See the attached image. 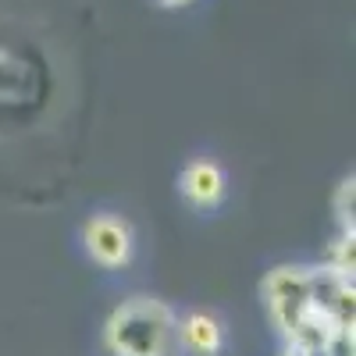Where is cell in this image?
Segmentation results:
<instances>
[{"label":"cell","instance_id":"1","mask_svg":"<svg viewBox=\"0 0 356 356\" xmlns=\"http://www.w3.org/2000/svg\"><path fill=\"white\" fill-rule=\"evenodd\" d=\"M175 339V314L161 300H136L122 303L107 328H104V346L114 356H168Z\"/></svg>","mask_w":356,"mask_h":356},{"label":"cell","instance_id":"2","mask_svg":"<svg viewBox=\"0 0 356 356\" xmlns=\"http://www.w3.org/2000/svg\"><path fill=\"white\" fill-rule=\"evenodd\" d=\"M264 300H267L275 324L282 328V335H289L307 317V310H314L310 307V271L307 267H278V271H271L264 282Z\"/></svg>","mask_w":356,"mask_h":356},{"label":"cell","instance_id":"3","mask_svg":"<svg viewBox=\"0 0 356 356\" xmlns=\"http://www.w3.org/2000/svg\"><path fill=\"white\" fill-rule=\"evenodd\" d=\"M86 250L104 267H122L132 257V232L118 218H93L86 225Z\"/></svg>","mask_w":356,"mask_h":356},{"label":"cell","instance_id":"4","mask_svg":"<svg viewBox=\"0 0 356 356\" xmlns=\"http://www.w3.org/2000/svg\"><path fill=\"white\" fill-rule=\"evenodd\" d=\"M182 193L193 207H214L225 196V175L211 161H196L182 175Z\"/></svg>","mask_w":356,"mask_h":356},{"label":"cell","instance_id":"5","mask_svg":"<svg viewBox=\"0 0 356 356\" xmlns=\"http://www.w3.org/2000/svg\"><path fill=\"white\" fill-rule=\"evenodd\" d=\"M175 332L182 335V346L196 356H214L221 349V324L211 314H189Z\"/></svg>","mask_w":356,"mask_h":356},{"label":"cell","instance_id":"6","mask_svg":"<svg viewBox=\"0 0 356 356\" xmlns=\"http://www.w3.org/2000/svg\"><path fill=\"white\" fill-rule=\"evenodd\" d=\"M332 267L339 275H346V278H353V267H356V243H353V228H349V235L346 239H339V246H335V260H332Z\"/></svg>","mask_w":356,"mask_h":356},{"label":"cell","instance_id":"7","mask_svg":"<svg viewBox=\"0 0 356 356\" xmlns=\"http://www.w3.org/2000/svg\"><path fill=\"white\" fill-rule=\"evenodd\" d=\"M324 353L328 356H353L356 353V342H353V328H335L324 342Z\"/></svg>","mask_w":356,"mask_h":356},{"label":"cell","instance_id":"8","mask_svg":"<svg viewBox=\"0 0 356 356\" xmlns=\"http://www.w3.org/2000/svg\"><path fill=\"white\" fill-rule=\"evenodd\" d=\"M157 4H164V8H182V4H189V0H157Z\"/></svg>","mask_w":356,"mask_h":356},{"label":"cell","instance_id":"9","mask_svg":"<svg viewBox=\"0 0 356 356\" xmlns=\"http://www.w3.org/2000/svg\"><path fill=\"white\" fill-rule=\"evenodd\" d=\"M282 356H307V353H300V349H292V346H289V349H285Z\"/></svg>","mask_w":356,"mask_h":356}]
</instances>
